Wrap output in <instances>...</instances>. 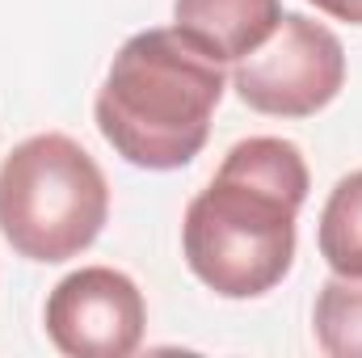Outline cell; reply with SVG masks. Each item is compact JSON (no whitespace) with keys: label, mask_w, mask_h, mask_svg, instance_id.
Returning <instances> with one entry per match:
<instances>
[{"label":"cell","mask_w":362,"mask_h":358,"mask_svg":"<svg viewBox=\"0 0 362 358\" xmlns=\"http://www.w3.org/2000/svg\"><path fill=\"white\" fill-rule=\"evenodd\" d=\"M308 181V161L291 139H240L185 207L181 249L194 278L223 299L274 291L295 262V219Z\"/></svg>","instance_id":"obj_1"},{"label":"cell","mask_w":362,"mask_h":358,"mask_svg":"<svg viewBox=\"0 0 362 358\" xmlns=\"http://www.w3.org/2000/svg\"><path fill=\"white\" fill-rule=\"evenodd\" d=\"M223 101V68L198 42L173 30H144L122 42L97 93L105 144L135 169H185L211 135Z\"/></svg>","instance_id":"obj_2"},{"label":"cell","mask_w":362,"mask_h":358,"mask_svg":"<svg viewBox=\"0 0 362 358\" xmlns=\"http://www.w3.org/2000/svg\"><path fill=\"white\" fill-rule=\"evenodd\" d=\"M110 219V185L68 135H30L0 165V232L25 262H72Z\"/></svg>","instance_id":"obj_3"},{"label":"cell","mask_w":362,"mask_h":358,"mask_svg":"<svg viewBox=\"0 0 362 358\" xmlns=\"http://www.w3.org/2000/svg\"><path fill=\"white\" fill-rule=\"evenodd\" d=\"M232 81L240 101L257 114L308 118L346 85V47L329 25L303 13H282L270 38L236 59Z\"/></svg>","instance_id":"obj_4"},{"label":"cell","mask_w":362,"mask_h":358,"mask_svg":"<svg viewBox=\"0 0 362 358\" xmlns=\"http://www.w3.org/2000/svg\"><path fill=\"white\" fill-rule=\"evenodd\" d=\"M148 308L139 287L110 266L68 274L47 299V333L72 358H127L139 350Z\"/></svg>","instance_id":"obj_5"},{"label":"cell","mask_w":362,"mask_h":358,"mask_svg":"<svg viewBox=\"0 0 362 358\" xmlns=\"http://www.w3.org/2000/svg\"><path fill=\"white\" fill-rule=\"evenodd\" d=\"M278 21V0H173V25L219 64L257 51Z\"/></svg>","instance_id":"obj_6"},{"label":"cell","mask_w":362,"mask_h":358,"mask_svg":"<svg viewBox=\"0 0 362 358\" xmlns=\"http://www.w3.org/2000/svg\"><path fill=\"white\" fill-rule=\"evenodd\" d=\"M320 258L341 278H362V169L333 185L320 211Z\"/></svg>","instance_id":"obj_7"},{"label":"cell","mask_w":362,"mask_h":358,"mask_svg":"<svg viewBox=\"0 0 362 358\" xmlns=\"http://www.w3.org/2000/svg\"><path fill=\"white\" fill-rule=\"evenodd\" d=\"M316 342L333 358H362V278L333 274L316 295Z\"/></svg>","instance_id":"obj_8"},{"label":"cell","mask_w":362,"mask_h":358,"mask_svg":"<svg viewBox=\"0 0 362 358\" xmlns=\"http://www.w3.org/2000/svg\"><path fill=\"white\" fill-rule=\"evenodd\" d=\"M320 13L337 17V21H350V25H362V0H312Z\"/></svg>","instance_id":"obj_9"}]
</instances>
